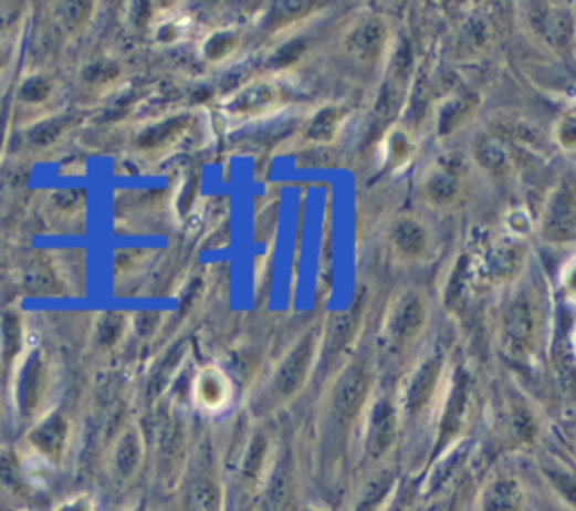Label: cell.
I'll list each match as a JSON object with an SVG mask.
<instances>
[{
	"label": "cell",
	"instance_id": "obj_1",
	"mask_svg": "<svg viewBox=\"0 0 576 511\" xmlns=\"http://www.w3.org/2000/svg\"><path fill=\"white\" fill-rule=\"evenodd\" d=\"M374 390L376 378L369 363L349 361L336 372L317 424L320 453L325 465H336L347 451V444L360 426Z\"/></svg>",
	"mask_w": 576,
	"mask_h": 511
},
{
	"label": "cell",
	"instance_id": "obj_2",
	"mask_svg": "<svg viewBox=\"0 0 576 511\" xmlns=\"http://www.w3.org/2000/svg\"><path fill=\"white\" fill-rule=\"evenodd\" d=\"M545 309L534 289H519L511 295L495 323V338L500 352L514 363H530L543 343Z\"/></svg>",
	"mask_w": 576,
	"mask_h": 511
},
{
	"label": "cell",
	"instance_id": "obj_3",
	"mask_svg": "<svg viewBox=\"0 0 576 511\" xmlns=\"http://www.w3.org/2000/svg\"><path fill=\"white\" fill-rule=\"evenodd\" d=\"M317 354H320V334L315 330L304 332L300 338L291 343V347L284 352L280 363L275 365L264 393V404L275 410L291 401H295L317 367Z\"/></svg>",
	"mask_w": 576,
	"mask_h": 511
},
{
	"label": "cell",
	"instance_id": "obj_4",
	"mask_svg": "<svg viewBox=\"0 0 576 511\" xmlns=\"http://www.w3.org/2000/svg\"><path fill=\"white\" fill-rule=\"evenodd\" d=\"M471 158L462 152L439 154L419 178L421 201L439 212L460 208L471 189Z\"/></svg>",
	"mask_w": 576,
	"mask_h": 511
},
{
	"label": "cell",
	"instance_id": "obj_5",
	"mask_svg": "<svg viewBox=\"0 0 576 511\" xmlns=\"http://www.w3.org/2000/svg\"><path fill=\"white\" fill-rule=\"evenodd\" d=\"M430 323V300L419 289H401L386 306L380 325L383 350L404 354L412 350Z\"/></svg>",
	"mask_w": 576,
	"mask_h": 511
},
{
	"label": "cell",
	"instance_id": "obj_6",
	"mask_svg": "<svg viewBox=\"0 0 576 511\" xmlns=\"http://www.w3.org/2000/svg\"><path fill=\"white\" fill-rule=\"evenodd\" d=\"M401 413L397 404V395L388 390H374L363 421V462L367 467H380L386 465L390 453L395 451V446L401 435Z\"/></svg>",
	"mask_w": 576,
	"mask_h": 511
},
{
	"label": "cell",
	"instance_id": "obj_7",
	"mask_svg": "<svg viewBox=\"0 0 576 511\" xmlns=\"http://www.w3.org/2000/svg\"><path fill=\"white\" fill-rule=\"evenodd\" d=\"M446 372V354L441 350H430L421 356L404 378V386L397 395L401 424L419 421L439 399Z\"/></svg>",
	"mask_w": 576,
	"mask_h": 511
},
{
	"label": "cell",
	"instance_id": "obj_8",
	"mask_svg": "<svg viewBox=\"0 0 576 511\" xmlns=\"http://www.w3.org/2000/svg\"><path fill=\"white\" fill-rule=\"evenodd\" d=\"M392 25L383 14H365L341 36V52L356 71H374L388 59Z\"/></svg>",
	"mask_w": 576,
	"mask_h": 511
},
{
	"label": "cell",
	"instance_id": "obj_9",
	"mask_svg": "<svg viewBox=\"0 0 576 511\" xmlns=\"http://www.w3.org/2000/svg\"><path fill=\"white\" fill-rule=\"evenodd\" d=\"M527 260L530 248L521 237H498L482 252H478V264L473 267V275L489 286L511 284L523 275Z\"/></svg>",
	"mask_w": 576,
	"mask_h": 511
},
{
	"label": "cell",
	"instance_id": "obj_10",
	"mask_svg": "<svg viewBox=\"0 0 576 511\" xmlns=\"http://www.w3.org/2000/svg\"><path fill=\"white\" fill-rule=\"evenodd\" d=\"M386 243L390 258L401 267L428 264L437 248L432 228L412 212H401L388 223Z\"/></svg>",
	"mask_w": 576,
	"mask_h": 511
},
{
	"label": "cell",
	"instance_id": "obj_11",
	"mask_svg": "<svg viewBox=\"0 0 576 511\" xmlns=\"http://www.w3.org/2000/svg\"><path fill=\"white\" fill-rule=\"evenodd\" d=\"M527 34L552 52H565L576 41V17L565 3H527L523 8Z\"/></svg>",
	"mask_w": 576,
	"mask_h": 511
},
{
	"label": "cell",
	"instance_id": "obj_12",
	"mask_svg": "<svg viewBox=\"0 0 576 511\" xmlns=\"http://www.w3.org/2000/svg\"><path fill=\"white\" fill-rule=\"evenodd\" d=\"M538 230L547 243L576 241V178L565 176L554 182L541 212Z\"/></svg>",
	"mask_w": 576,
	"mask_h": 511
},
{
	"label": "cell",
	"instance_id": "obj_13",
	"mask_svg": "<svg viewBox=\"0 0 576 511\" xmlns=\"http://www.w3.org/2000/svg\"><path fill=\"white\" fill-rule=\"evenodd\" d=\"M297 491V467L289 446L280 449L262 482L260 511H289Z\"/></svg>",
	"mask_w": 576,
	"mask_h": 511
},
{
	"label": "cell",
	"instance_id": "obj_14",
	"mask_svg": "<svg viewBox=\"0 0 576 511\" xmlns=\"http://www.w3.org/2000/svg\"><path fill=\"white\" fill-rule=\"evenodd\" d=\"M482 106V93L471 86H455L448 91L434 106V126L437 136L446 138L462 132L473 122Z\"/></svg>",
	"mask_w": 576,
	"mask_h": 511
},
{
	"label": "cell",
	"instance_id": "obj_15",
	"mask_svg": "<svg viewBox=\"0 0 576 511\" xmlns=\"http://www.w3.org/2000/svg\"><path fill=\"white\" fill-rule=\"evenodd\" d=\"M473 163L489 176L504 178L514 174L523 163V147L509 140L500 132H486L473 145Z\"/></svg>",
	"mask_w": 576,
	"mask_h": 511
},
{
	"label": "cell",
	"instance_id": "obj_16",
	"mask_svg": "<svg viewBox=\"0 0 576 511\" xmlns=\"http://www.w3.org/2000/svg\"><path fill=\"white\" fill-rule=\"evenodd\" d=\"M349 113H352L349 106H345L341 102L320 104L302 124V129L297 134L300 145L311 147V149L332 145L341 136Z\"/></svg>",
	"mask_w": 576,
	"mask_h": 511
},
{
	"label": "cell",
	"instance_id": "obj_17",
	"mask_svg": "<svg viewBox=\"0 0 576 511\" xmlns=\"http://www.w3.org/2000/svg\"><path fill=\"white\" fill-rule=\"evenodd\" d=\"M289 100H291V91L286 84H282L277 80H258V82H250L248 86H243L230 100V111L234 115H245V117L266 115V113L280 108L282 104H286Z\"/></svg>",
	"mask_w": 576,
	"mask_h": 511
},
{
	"label": "cell",
	"instance_id": "obj_18",
	"mask_svg": "<svg viewBox=\"0 0 576 511\" xmlns=\"http://www.w3.org/2000/svg\"><path fill=\"white\" fill-rule=\"evenodd\" d=\"M471 413V380L467 374H455L446 393L443 413L439 417V437H437V449L446 446L451 439H455L462 428L469 421Z\"/></svg>",
	"mask_w": 576,
	"mask_h": 511
},
{
	"label": "cell",
	"instance_id": "obj_19",
	"mask_svg": "<svg viewBox=\"0 0 576 511\" xmlns=\"http://www.w3.org/2000/svg\"><path fill=\"white\" fill-rule=\"evenodd\" d=\"M530 493L519 476L495 473L478 496V511H527Z\"/></svg>",
	"mask_w": 576,
	"mask_h": 511
},
{
	"label": "cell",
	"instance_id": "obj_20",
	"mask_svg": "<svg viewBox=\"0 0 576 511\" xmlns=\"http://www.w3.org/2000/svg\"><path fill=\"white\" fill-rule=\"evenodd\" d=\"M356 332V315L349 311H338L327 317V323L320 332V354L317 363L332 367L349 347Z\"/></svg>",
	"mask_w": 576,
	"mask_h": 511
},
{
	"label": "cell",
	"instance_id": "obj_21",
	"mask_svg": "<svg viewBox=\"0 0 576 511\" xmlns=\"http://www.w3.org/2000/svg\"><path fill=\"white\" fill-rule=\"evenodd\" d=\"M504 432L511 446H519V449H530V446H534L538 437V419L530 404H525L523 399H511L506 404Z\"/></svg>",
	"mask_w": 576,
	"mask_h": 511
},
{
	"label": "cell",
	"instance_id": "obj_22",
	"mask_svg": "<svg viewBox=\"0 0 576 511\" xmlns=\"http://www.w3.org/2000/svg\"><path fill=\"white\" fill-rule=\"evenodd\" d=\"M395 473L386 467H374L365 487L358 493L354 511H383L386 509V498L392 493Z\"/></svg>",
	"mask_w": 576,
	"mask_h": 511
},
{
	"label": "cell",
	"instance_id": "obj_23",
	"mask_svg": "<svg viewBox=\"0 0 576 511\" xmlns=\"http://www.w3.org/2000/svg\"><path fill=\"white\" fill-rule=\"evenodd\" d=\"M383 147H386L383 156H386L388 171L408 165L417 156V149H419V145L412 138V134L401 124L392 126V129L386 134V143H383Z\"/></svg>",
	"mask_w": 576,
	"mask_h": 511
},
{
	"label": "cell",
	"instance_id": "obj_24",
	"mask_svg": "<svg viewBox=\"0 0 576 511\" xmlns=\"http://www.w3.org/2000/svg\"><path fill=\"white\" fill-rule=\"evenodd\" d=\"M541 471L547 480V484L552 487V491L556 493V498L569 507L572 511H576V473L569 471L565 465H561L558 460H547L541 465Z\"/></svg>",
	"mask_w": 576,
	"mask_h": 511
},
{
	"label": "cell",
	"instance_id": "obj_25",
	"mask_svg": "<svg viewBox=\"0 0 576 511\" xmlns=\"http://www.w3.org/2000/svg\"><path fill=\"white\" fill-rule=\"evenodd\" d=\"M197 399L208 410H219L230 399V383L217 369H206L197 380Z\"/></svg>",
	"mask_w": 576,
	"mask_h": 511
},
{
	"label": "cell",
	"instance_id": "obj_26",
	"mask_svg": "<svg viewBox=\"0 0 576 511\" xmlns=\"http://www.w3.org/2000/svg\"><path fill=\"white\" fill-rule=\"evenodd\" d=\"M187 502L191 511H221V489L210 473H199L189 484Z\"/></svg>",
	"mask_w": 576,
	"mask_h": 511
},
{
	"label": "cell",
	"instance_id": "obj_27",
	"mask_svg": "<svg viewBox=\"0 0 576 511\" xmlns=\"http://www.w3.org/2000/svg\"><path fill=\"white\" fill-rule=\"evenodd\" d=\"M66 432H69L66 421H63L61 417H50L32 432V441L36 449L43 451L45 456L59 458L63 451V444H66Z\"/></svg>",
	"mask_w": 576,
	"mask_h": 511
},
{
	"label": "cell",
	"instance_id": "obj_28",
	"mask_svg": "<svg viewBox=\"0 0 576 511\" xmlns=\"http://www.w3.org/2000/svg\"><path fill=\"white\" fill-rule=\"evenodd\" d=\"M41 380H43V372H41V361L36 356H32L23 372H21V380H19V404L21 410L25 415H30L39 401L41 395Z\"/></svg>",
	"mask_w": 576,
	"mask_h": 511
},
{
	"label": "cell",
	"instance_id": "obj_29",
	"mask_svg": "<svg viewBox=\"0 0 576 511\" xmlns=\"http://www.w3.org/2000/svg\"><path fill=\"white\" fill-rule=\"evenodd\" d=\"M140 456H143V449H140L138 435L136 432L122 435V439L115 446V456H113L117 476L119 478H132L136 473V469L140 467Z\"/></svg>",
	"mask_w": 576,
	"mask_h": 511
},
{
	"label": "cell",
	"instance_id": "obj_30",
	"mask_svg": "<svg viewBox=\"0 0 576 511\" xmlns=\"http://www.w3.org/2000/svg\"><path fill=\"white\" fill-rule=\"evenodd\" d=\"M185 117H171V119H165L163 124H156V126H151V129H147L143 136H140V140H138V145L143 147V149H156V147H163V145H167V143H171L182 129H185Z\"/></svg>",
	"mask_w": 576,
	"mask_h": 511
},
{
	"label": "cell",
	"instance_id": "obj_31",
	"mask_svg": "<svg viewBox=\"0 0 576 511\" xmlns=\"http://www.w3.org/2000/svg\"><path fill=\"white\" fill-rule=\"evenodd\" d=\"M552 138L563 152H576V97L558 115L554 129H552Z\"/></svg>",
	"mask_w": 576,
	"mask_h": 511
},
{
	"label": "cell",
	"instance_id": "obj_32",
	"mask_svg": "<svg viewBox=\"0 0 576 511\" xmlns=\"http://www.w3.org/2000/svg\"><path fill=\"white\" fill-rule=\"evenodd\" d=\"M61 129H63V119L41 122V124H36L34 129L30 132V143H32L34 147H48V145H52V143L59 138Z\"/></svg>",
	"mask_w": 576,
	"mask_h": 511
},
{
	"label": "cell",
	"instance_id": "obj_33",
	"mask_svg": "<svg viewBox=\"0 0 576 511\" xmlns=\"http://www.w3.org/2000/svg\"><path fill=\"white\" fill-rule=\"evenodd\" d=\"M0 334H3V347H6V356L12 358L21 345V323L19 317L8 313L3 317V325H0Z\"/></svg>",
	"mask_w": 576,
	"mask_h": 511
},
{
	"label": "cell",
	"instance_id": "obj_34",
	"mask_svg": "<svg viewBox=\"0 0 576 511\" xmlns=\"http://www.w3.org/2000/svg\"><path fill=\"white\" fill-rule=\"evenodd\" d=\"M122 327H124L122 315H117V313H106V315H102V321H100V325H97V341H100V345L111 347V345L119 338Z\"/></svg>",
	"mask_w": 576,
	"mask_h": 511
},
{
	"label": "cell",
	"instance_id": "obj_35",
	"mask_svg": "<svg viewBox=\"0 0 576 511\" xmlns=\"http://www.w3.org/2000/svg\"><path fill=\"white\" fill-rule=\"evenodd\" d=\"M237 36L232 34V32H219V34H214L210 41H208V45H206V54H208V59H212V61H219V59H223V56H228L234 48H237Z\"/></svg>",
	"mask_w": 576,
	"mask_h": 511
},
{
	"label": "cell",
	"instance_id": "obj_36",
	"mask_svg": "<svg viewBox=\"0 0 576 511\" xmlns=\"http://www.w3.org/2000/svg\"><path fill=\"white\" fill-rule=\"evenodd\" d=\"M561 291L569 302H576V258L569 260L561 271Z\"/></svg>",
	"mask_w": 576,
	"mask_h": 511
},
{
	"label": "cell",
	"instance_id": "obj_37",
	"mask_svg": "<svg viewBox=\"0 0 576 511\" xmlns=\"http://www.w3.org/2000/svg\"><path fill=\"white\" fill-rule=\"evenodd\" d=\"M48 91H50V86H48L45 82L32 80V82H28V84L21 88V97L28 100V102H43V100L48 97Z\"/></svg>",
	"mask_w": 576,
	"mask_h": 511
},
{
	"label": "cell",
	"instance_id": "obj_38",
	"mask_svg": "<svg viewBox=\"0 0 576 511\" xmlns=\"http://www.w3.org/2000/svg\"><path fill=\"white\" fill-rule=\"evenodd\" d=\"M115 75H117V69L104 66V63H100V66H91V69L86 71V80L93 82V84H102V82H106V80H111V77H115Z\"/></svg>",
	"mask_w": 576,
	"mask_h": 511
},
{
	"label": "cell",
	"instance_id": "obj_39",
	"mask_svg": "<svg viewBox=\"0 0 576 511\" xmlns=\"http://www.w3.org/2000/svg\"><path fill=\"white\" fill-rule=\"evenodd\" d=\"M56 206L61 208H73L77 204H82V191H75V189H69V191H61V195H56Z\"/></svg>",
	"mask_w": 576,
	"mask_h": 511
},
{
	"label": "cell",
	"instance_id": "obj_40",
	"mask_svg": "<svg viewBox=\"0 0 576 511\" xmlns=\"http://www.w3.org/2000/svg\"><path fill=\"white\" fill-rule=\"evenodd\" d=\"M158 323V317L154 315V313H140L138 315V330L147 336V334H151V330H154V325Z\"/></svg>",
	"mask_w": 576,
	"mask_h": 511
},
{
	"label": "cell",
	"instance_id": "obj_41",
	"mask_svg": "<svg viewBox=\"0 0 576 511\" xmlns=\"http://www.w3.org/2000/svg\"><path fill=\"white\" fill-rule=\"evenodd\" d=\"M302 511H323V509H302Z\"/></svg>",
	"mask_w": 576,
	"mask_h": 511
}]
</instances>
